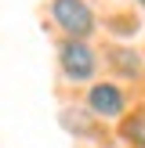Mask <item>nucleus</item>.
<instances>
[{
  "label": "nucleus",
  "mask_w": 145,
  "mask_h": 148,
  "mask_svg": "<svg viewBox=\"0 0 145 148\" xmlns=\"http://www.w3.org/2000/svg\"><path fill=\"white\" fill-rule=\"evenodd\" d=\"M55 58H58V72H62L65 83L80 87V83H94L98 76V65H102V54L91 47V40H58L55 47Z\"/></svg>",
  "instance_id": "obj_1"
},
{
  "label": "nucleus",
  "mask_w": 145,
  "mask_h": 148,
  "mask_svg": "<svg viewBox=\"0 0 145 148\" xmlns=\"http://www.w3.org/2000/svg\"><path fill=\"white\" fill-rule=\"evenodd\" d=\"M116 134L127 148H145V108H134L127 112L120 123H116Z\"/></svg>",
  "instance_id": "obj_5"
},
{
  "label": "nucleus",
  "mask_w": 145,
  "mask_h": 148,
  "mask_svg": "<svg viewBox=\"0 0 145 148\" xmlns=\"http://www.w3.org/2000/svg\"><path fill=\"white\" fill-rule=\"evenodd\" d=\"M47 11L65 40H91L98 33V14L87 0H47Z\"/></svg>",
  "instance_id": "obj_2"
},
{
  "label": "nucleus",
  "mask_w": 145,
  "mask_h": 148,
  "mask_svg": "<svg viewBox=\"0 0 145 148\" xmlns=\"http://www.w3.org/2000/svg\"><path fill=\"white\" fill-rule=\"evenodd\" d=\"M134 4H142V7H145V0H134Z\"/></svg>",
  "instance_id": "obj_6"
},
{
  "label": "nucleus",
  "mask_w": 145,
  "mask_h": 148,
  "mask_svg": "<svg viewBox=\"0 0 145 148\" xmlns=\"http://www.w3.org/2000/svg\"><path fill=\"white\" fill-rule=\"evenodd\" d=\"M105 62H109V69H113L120 79H130V83H145V58L138 54L134 47L109 43V47H105Z\"/></svg>",
  "instance_id": "obj_4"
},
{
  "label": "nucleus",
  "mask_w": 145,
  "mask_h": 148,
  "mask_svg": "<svg viewBox=\"0 0 145 148\" xmlns=\"http://www.w3.org/2000/svg\"><path fill=\"white\" fill-rule=\"evenodd\" d=\"M127 105H130L127 90L113 79H94L84 90V112L98 123H120L127 116Z\"/></svg>",
  "instance_id": "obj_3"
}]
</instances>
